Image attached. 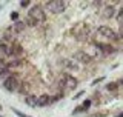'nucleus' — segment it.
<instances>
[{"mask_svg":"<svg viewBox=\"0 0 123 117\" xmlns=\"http://www.w3.org/2000/svg\"><path fill=\"white\" fill-rule=\"evenodd\" d=\"M20 6H22V8H28V6H29V2H22Z\"/></svg>","mask_w":123,"mask_h":117,"instance_id":"obj_17","label":"nucleus"},{"mask_svg":"<svg viewBox=\"0 0 123 117\" xmlns=\"http://www.w3.org/2000/svg\"><path fill=\"white\" fill-rule=\"evenodd\" d=\"M74 57H75L79 62H82V63H89V62H91V56H88L85 51H77Z\"/></svg>","mask_w":123,"mask_h":117,"instance_id":"obj_9","label":"nucleus"},{"mask_svg":"<svg viewBox=\"0 0 123 117\" xmlns=\"http://www.w3.org/2000/svg\"><path fill=\"white\" fill-rule=\"evenodd\" d=\"M97 32L100 34V36H103L105 39H108V40H111V42H120V34H117L114 29H111L109 26H98L97 28Z\"/></svg>","mask_w":123,"mask_h":117,"instance_id":"obj_2","label":"nucleus"},{"mask_svg":"<svg viewBox=\"0 0 123 117\" xmlns=\"http://www.w3.org/2000/svg\"><path fill=\"white\" fill-rule=\"evenodd\" d=\"M62 63H63V66H66V68H69V69H72V71H77V69H79V66H77L74 62H71V60H66V58H65L63 62H62Z\"/></svg>","mask_w":123,"mask_h":117,"instance_id":"obj_11","label":"nucleus"},{"mask_svg":"<svg viewBox=\"0 0 123 117\" xmlns=\"http://www.w3.org/2000/svg\"><path fill=\"white\" fill-rule=\"evenodd\" d=\"M118 86H120V85H118V82H114V83H109L106 88L109 89V91H117V89H118Z\"/></svg>","mask_w":123,"mask_h":117,"instance_id":"obj_15","label":"nucleus"},{"mask_svg":"<svg viewBox=\"0 0 123 117\" xmlns=\"http://www.w3.org/2000/svg\"><path fill=\"white\" fill-rule=\"evenodd\" d=\"M28 17H29L34 23H36V25L46 22V13H45L43 8H42V5H34V6L29 9Z\"/></svg>","mask_w":123,"mask_h":117,"instance_id":"obj_1","label":"nucleus"},{"mask_svg":"<svg viewBox=\"0 0 123 117\" xmlns=\"http://www.w3.org/2000/svg\"><path fill=\"white\" fill-rule=\"evenodd\" d=\"M15 114H17L18 117H29V116H26V114H22L20 111H15Z\"/></svg>","mask_w":123,"mask_h":117,"instance_id":"obj_18","label":"nucleus"},{"mask_svg":"<svg viewBox=\"0 0 123 117\" xmlns=\"http://www.w3.org/2000/svg\"><path fill=\"white\" fill-rule=\"evenodd\" d=\"M95 46H97V48H98L103 54H106V56L117 51V49H115L112 45H109V43H102V42H97V43H95Z\"/></svg>","mask_w":123,"mask_h":117,"instance_id":"obj_6","label":"nucleus"},{"mask_svg":"<svg viewBox=\"0 0 123 117\" xmlns=\"http://www.w3.org/2000/svg\"><path fill=\"white\" fill-rule=\"evenodd\" d=\"M43 6L46 9H49L52 14H60V13H63V11L66 9L68 3L66 2H46Z\"/></svg>","mask_w":123,"mask_h":117,"instance_id":"obj_3","label":"nucleus"},{"mask_svg":"<svg viewBox=\"0 0 123 117\" xmlns=\"http://www.w3.org/2000/svg\"><path fill=\"white\" fill-rule=\"evenodd\" d=\"M102 15L105 19H111L114 15V8L111 6V8H105V9H103V13H102Z\"/></svg>","mask_w":123,"mask_h":117,"instance_id":"obj_12","label":"nucleus"},{"mask_svg":"<svg viewBox=\"0 0 123 117\" xmlns=\"http://www.w3.org/2000/svg\"><path fill=\"white\" fill-rule=\"evenodd\" d=\"M54 102L52 97L48 96V94H42L40 97H37V102H36V106H48Z\"/></svg>","mask_w":123,"mask_h":117,"instance_id":"obj_7","label":"nucleus"},{"mask_svg":"<svg viewBox=\"0 0 123 117\" xmlns=\"http://www.w3.org/2000/svg\"><path fill=\"white\" fill-rule=\"evenodd\" d=\"M0 117H2V116H0Z\"/></svg>","mask_w":123,"mask_h":117,"instance_id":"obj_19","label":"nucleus"},{"mask_svg":"<svg viewBox=\"0 0 123 117\" xmlns=\"http://www.w3.org/2000/svg\"><path fill=\"white\" fill-rule=\"evenodd\" d=\"M36 102H37V97H34V96H28V97H26V103L31 105V106H36Z\"/></svg>","mask_w":123,"mask_h":117,"instance_id":"obj_14","label":"nucleus"},{"mask_svg":"<svg viewBox=\"0 0 123 117\" xmlns=\"http://www.w3.org/2000/svg\"><path fill=\"white\" fill-rule=\"evenodd\" d=\"M18 80H17V76H8L5 80H3V85L2 86L6 89V91H9V92H12V91H17V88H18Z\"/></svg>","mask_w":123,"mask_h":117,"instance_id":"obj_4","label":"nucleus"},{"mask_svg":"<svg viewBox=\"0 0 123 117\" xmlns=\"http://www.w3.org/2000/svg\"><path fill=\"white\" fill-rule=\"evenodd\" d=\"M8 76H9V69L5 66V63H0V80H5Z\"/></svg>","mask_w":123,"mask_h":117,"instance_id":"obj_10","label":"nucleus"},{"mask_svg":"<svg viewBox=\"0 0 123 117\" xmlns=\"http://www.w3.org/2000/svg\"><path fill=\"white\" fill-rule=\"evenodd\" d=\"M62 80L65 82V85L69 88H75L77 86V79L74 76H71V74H68V72H63L62 74Z\"/></svg>","mask_w":123,"mask_h":117,"instance_id":"obj_5","label":"nucleus"},{"mask_svg":"<svg viewBox=\"0 0 123 117\" xmlns=\"http://www.w3.org/2000/svg\"><path fill=\"white\" fill-rule=\"evenodd\" d=\"M3 63L8 69L11 68H18V66L23 65V58H11V60H3Z\"/></svg>","mask_w":123,"mask_h":117,"instance_id":"obj_8","label":"nucleus"},{"mask_svg":"<svg viewBox=\"0 0 123 117\" xmlns=\"http://www.w3.org/2000/svg\"><path fill=\"white\" fill-rule=\"evenodd\" d=\"M25 29V23L23 22H15L14 25H12V31L14 32H20V31Z\"/></svg>","mask_w":123,"mask_h":117,"instance_id":"obj_13","label":"nucleus"},{"mask_svg":"<svg viewBox=\"0 0 123 117\" xmlns=\"http://www.w3.org/2000/svg\"><path fill=\"white\" fill-rule=\"evenodd\" d=\"M17 17H18L17 13H11V20H17Z\"/></svg>","mask_w":123,"mask_h":117,"instance_id":"obj_16","label":"nucleus"}]
</instances>
